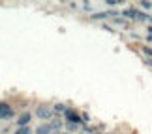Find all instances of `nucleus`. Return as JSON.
<instances>
[{
	"label": "nucleus",
	"instance_id": "1",
	"mask_svg": "<svg viewBox=\"0 0 152 134\" xmlns=\"http://www.w3.org/2000/svg\"><path fill=\"white\" fill-rule=\"evenodd\" d=\"M36 115L39 119H43V121H51L53 119V108H49V106H38Z\"/></svg>",
	"mask_w": 152,
	"mask_h": 134
},
{
	"label": "nucleus",
	"instance_id": "2",
	"mask_svg": "<svg viewBox=\"0 0 152 134\" xmlns=\"http://www.w3.org/2000/svg\"><path fill=\"white\" fill-rule=\"evenodd\" d=\"M66 123H73V125H79V123H83V117H81L79 113H75L73 110H66Z\"/></svg>",
	"mask_w": 152,
	"mask_h": 134
},
{
	"label": "nucleus",
	"instance_id": "3",
	"mask_svg": "<svg viewBox=\"0 0 152 134\" xmlns=\"http://www.w3.org/2000/svg\"><path fill=\"white\" fill-rule=\"evenodd\" d=\"M13 115V110L10 108V104H6V102H0V119H8Z\"/></svg>",
	"mask_w": 152,
	"mask_h": 134
},
{
	"label": "nucleus",
	"instance_id": "4",
	"mask_svg": "<svg viewBox=\"0 0 152 134\" xmlns=\"http://www.w3.org/2000/svg\"><path fill=\"white\" fill-rule=\"evenodd\" d=\"M30 119H32V115L28 113V112H25L23 115H19V119H17V127H28V123H30Z\"/></svg>",
	"mask_w": 152,
	"mask_h": 134
},
{
	"label": "nucleus",
	"instance_id": "5",
	"mask_svg": "<svg viewBox=\"0 0 152 134\" xmlns=\"http://www.w3.org/2000/svg\"><path fill=\"white\" fill-rule=\"evenodd\" d=\"M49 125V129H51V132L55 130V132H58L62 129V121H58V119H51V123H47Z\"/></svg>",
	"mask_w": 152,
	"mask_h": 134
},
{
	"label": "nucleus",
	"instance_id": "6",
	"mask_svg": "<svg viewBox=\"0 0 152 134\" xmlns=\"http://www.w3.org/2000/svg\"><path fill=\"white\" fill-rule=\"evenodd\" d=\"M36 134H51L49 125H39L38 129H36Z\"/></svg>",
	"mask_w": 152,
	"mask_h": 134
},
{
	"label": "nucleus",
	"instance_id": "7",
	"mask_svg": "<svg viewBox=\"0 0 152 134\" xmlns=\"http://www.w3.org/2000/svg\"><path fill=\"white\" fill-rule=\"evenodd\" d=\"M107 15H115V13H107V11H100V13H94L92 19H105Z\"/></svg>",
	"mask_w": 152,
	"mask_h": 134
},
{
	"label": "nucleus",
	"instance_id": "8",
	"mask_svg": "<svg viewBox=\"0 0 152 134\" xmlns=\"http://www.w3.org/2000/svg\"><path fill=\"white\" fill-rule=\"evenodd\" d=\"M15 134H30V127H21L15 130Z\"/></svg>",
	"mask_w": 152,
	"mask_h": 134
},
{
	"label": "nucleus",
	"instance_id": "9",
	"mask_svg": "<svg viewBox=\"0 0 152 134\" xmlns=\"http://www.w3.org/2000/svg\"><path fill=\"white\" fill-rule=\"evenodd\" d=\"M66 129H68V132H73V130H77V129H79V125H73V123H66Z\"/></svg>",
	"mask_w": 152,
	"mask_h": 134
},
{
	"label": "nucleus",
	"instance_id": "10",
	"mask_svg": "<svg viewBox=\"0 0 152 134\" xmlns=\"http://www.w3.org/2000/svg\"><path fill=\"white\" fill-rule=\"evenodd\" d=\"M141 8H145V10H150V8H152V2H145V0H143V2H141Z\"/></svg>",
	"mask_w": 152,
	"mask_h": 134
},
{
	"label": "nucleus",
	"instance_id": "11",
	"mask_svg": "<svg viewBox=\"0 0 152 134\" xmlns=\"http://www.w3.org/2000/svg\"><path fill=\"white\" fill-rule=\"evenodd\" d=\"M55 112H66V108H64V104H56V106H55Z\"/></svg>",
	"mask_w": 152,
	"mask_h": 134
},
{
	"label": "nucleus",
	"instance_id": "12",
	"mask_svg": "<svg viewBox=\"0 0 152 134\" xmlns=\"http://www.w3.org/2000/svg\"><path fill=\"white\" fill-rule=\"evenodd\" d=\"M107 4L109 6H116V4H118V0H107Z\"/></svg>",
	"mask_w": 152,
	"mask_h": 134
},
{
	"label": "nucleus",
	"instance_id": "13",
	"mask_svg": "<svg viewBox=\"0 0 152 134\" xmlns=\"http://www.w3.org/2000/svg\"><path fill=\"white\" fill-rule=\"evenodd\" d=\"M145 62H147L148 66H152V59H147V61H145Z\"/></svg>",
	"mask_w": 152,
	"mask_h": 134
},
{
	"label": "nucleus",
	"instance_id": "14",
	"mask_svg": "<svg viewBox=\"0 0 152 134\" xmlns=\"http://www.w3.org/2000/svg\"><path fill=\"white\" fill-rule=\"evenodd\" d=\"M148 40H150V42H152V34H150V36H148Z\"/></svg>",
	"mask_w": 152,
	"mask_h": 134
},
{
	"label": "nucleus",
	"instance_id": "15",
	"mask_svg": "<svg viewBox=\"0 0 152 134\" xmlns=\"http://www.w3.org/2000/svg\"><path fill=\"white\" fill-rule=\"evenodd\" d=\"M58 134H69V132H58Z\"/></svg>",
	"mask_w": 152,
	"mask_h": 134
},
{
	"label": "nucleus",
	"instance_id": "16",
	"mask_svg": "<svg viewBox=\"0 0 152 134\" xmlns=\"http://www.w3.org/2000/svg\"><path fill=\"white\" fill-rule=\"evenodd\" d=\"M81 134H88V132H81Z\"/></svg>",
	"mask_w": 152,
	"mask_h": 134
}]
</instances>
